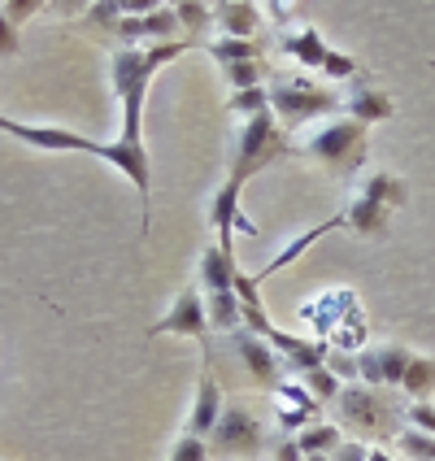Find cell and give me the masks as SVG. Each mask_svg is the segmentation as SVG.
Instances as JSON below:
<instances>
[{"mask_svg": "<svg viewBox=\"0 0 435 461\" xmlns=\"http://www.w3.org/2000/svg\"><path fill=\"white\" fill-rule=\"evenodd\" d=\"M179 26L183 23H179V9H175V5H157L153 14H140V18L122 9V18L113 23V35L122 40V49H140V44L153 49V44H175L170 35H175Z\"/></svg>", "mask_w": 435, "mask_h": 461, "instance_id": "obj_10", "label": "cell"}, {"mask_svg": "<svg viewBox=\"0 0 435 461\" xmlns=\"http://www.w3.org/2000/svg\"><path fill=\"white\" fill-rule=\"evenodd\" d=\"M344 113H349L353 122H361V127H370V122L392 118V113H396V104H392L387 92L370 87V83H358L353 92H344Z\"/></svg>", "mask_w": 435, "mask_h": 461, "instance_id": "obj_17", "label": "cell"}, {"mask_svg": "<svg viewBox=\"0 0 435 461\" xmlns=\"http://www.w3.org/2000/svg\"><path fill=\"white\" fill-rule=\"evenodd\" d=\"M431 387H435V357H413V366L405 370V384H401L405 401H427Z\"/></svg>", "mask_w": 435, "mask_h": 461, "instance_id": "obj_21", "label": "cell"}, {"mask_svg": "<svg viewBox=\"0 0 435 461\" xmlns=\"http://www.w3.org/2000/svg\"><path fill=\"white\" fill-rule=\"evenodd\" d=\"M335 109H344V96L313 83L305 75H275L270 78V113L279 118V127H305L313 118H331Z\"/></svg>", "mask_w": 435, "mask_h": 461, "instance_id": "obj_6", "label": "cell"}, {"mask_svg": "<svg viewBox=\"0 0 435 461\" xmlns=\"http://www.w3.org/2000/svg\"><path fill=\"white\" fill-rule=\"evenodd\" d=\"M227 344L235 348V353H240V357H244L249 375H253L261 387H270V392H275V387L283 384V370H287V361L275 353V344H270V339H261V335H253L249 327H240L235 335H227Z\"/></svg>", "mask_w": 435, "mask_h": 461, "instance_id": "obj_13", "label": "cell"}, {"mask_svg": "<svg viewBox=\"0 0 435 461\" xmlns=\"http://www.w3.org/2000/svg\"><path fill=\"white\" fill-rule=\"evenodd\" d=\"M275 436L266 431L261 413L249 401H227V410L218 418L213 436H209V457L213 461H261L270 457Z\"/></svg>", "mask_w": 435, "mask_h": 461, "instance_id": "obj_5", "label": "cell"}, {"mask_svg": "<svg viewBox=\"0 0 435 461\" xmlns=\"http://www.w3.org/2000/svg\"><path fill=\"white\" fill-rule=\"evenodd\" d=\"M331 461H370V448H366L361 439H344L331 453Z\"/></svg>", "mask_w": 435, "mask_h": 461, "instance_id": "obj_29", "label": "cell"}, {"mask_svg": "<svg viewBox=\"0 0 435 461\" xmlns=\"http://www.w3.org/2000/svg\"><path fill=\"white\" fill-rule=\"evenodd\" d=\"M0 127H5V135L23 140L31 149H49V153H92V157H101V161H109V166H118V170L135 183V192H140V235L153 230V161H149V157L131 153L127 144H101V140H87V135L66 131V127H23V122H14V118H0Z\"/></svg>", "mask_w": 435, "mask_h": 461, "instance_id": "obj_2", "label": "cell"}, {"mask_svg": "<svg viewBox=\"0 0 435 461\" xmlns=\"http://www.w3.org/2000/svg\"><path fill=\"white\" fill-rule=\"evenodd\" d=\"M196 49V40H175V44H153V49H118L109 57V78H113V96L122 104V140L131 153L149 157L144 149V101H149V83L157 70H166L175 57Z\"/></svg>", "mask_w": 435, "mask_h": 461, "instance_id": "obj_1", "label": "cell"}, {"mask_svg": "<svg viewBox=\"0 0 435 461\" xmlns=\"http://www.w3.org/2000/svg\"><path fill=\"white\" fill-rule=\"evenodd\" d=\"M175 9H179V23L192 31V40L205 49V35L213 31V5H201V0H196V5H175Z\"/></svg>", "mask_w": 435, "mask_h": 461, "instance_id": "obj_22", "label": "cell"}, {"mask_svg": "<svg viewBox=\"0 0 435 461\" xmlns=\"http://www.w3.org/2000/svg\"><path fill=\"white\" fill-rule=\"evenodd\" d=\"M166 461H213L209 457V439L187 436V431H183V436L175 439V448H170V457Z\"/></svg>", "mask_w": 435, "mask_h": 461, "instance_id": "obj_26", "label": "cell"}, {"mask_svg": "<svg viewBox=\"0 0 435 461\" xmlns=\"http://www.w3.org/2000/svg\"><path fill=\"white\" fill-rule=\"evenodd\" d=\"M266 9L249 5V0H227V5H213V26L222 31V40H257Z\"/></svg>", "mask_w": 435, "mask_h": 461, "instance_id": "obj_15", "label": "cell"}, {"mask_svg": "<svg viewBox=\"0 0 435 461\" xmlns=\"http://www.w3.org/2000/svg\"><path fill=\"white\" fill-rule=\"evenodd\" d=\"M301 153L313 157L318 166H327L340 179H353L361 166H366V153H370V140H366V127L353 122V118H331L318 135H309L301 144Z\"/></svg>", "mask_w": 435, "mask_h": 461, "instance_id": "obj_7", "label": "cell"}, {"mask_svg": "<svg viewBox=\"0 0 435 461\" xmlns=\"http://www.w3.org/2000/svg\"><path fill=\"white\" fill-rule=\"evenodd\" d=\"M227 410V401H222V387L213 379V370H201V387H196V401H192V418H187V436H201L209 439L213 436V427H218V418Z\"/></svg>", "mask_w": 435, "mask_h": 461, "instance_id": "obj_14", "label": "cell"}, {"mask_svg": "<svg viewBox=\"0 0 435 461\" xmlns=\"http://www.w3.org/2000/svg\"><path fill=\"white\" fill-rule=\"evenodd\" d=\"M301 149L296 140H287V131L279 127V118L266 109V113H257L249 118L240 135H235V144H231V166H227V187L231 192H244V183L253 179L257 170H266V166H275L283 157H292Z\"/></svg>", "mask_w": 435, "mask_h": 461, "instance_id": "obj_4", "label": "cell"}, {"mask_svg": "<svg viewBox=\"0 0 435 461\" xmlns=\"http://www.w3.org/2000/svg\"><path fill=\"white\" fill-rule=\"evenodd\" d=\"M401 453L410 461H435V436H427V431H413V427H405L401 431Z\"/></svg>", "mask_w": 435, "mask_h": 461, "instance_id": "obj_25", "label": "cell"}, {"mask_svg": "<svg viewBox=\"0 0 435 461\" xmlns=\"http://www.w3.org/2000/svg\"><path fill=\"white\" fill-rule=\"evenodd\" d=\"M270 109V87H249V92H235L227 101V113H240L244 122L257 118V113H266Z\"/></svg>", "mask_w": 435, "mask_h": 461, "instance_id": "obj_23", "label": "cell"}, {"mask_svg": "<svg viewBox=\"0 0 435 461\" xmlns=\"http://www.w3.org/2000/svg\"><path fill=\"white\" fill-rule=\"evenodd\" d=\"M270 396H275L279 431H287V436H301V431H309V427H318V422H322V401H318L301 379H283Z\"/></svg>", "mask_w": 435, "mask_h": 461, "instance_id": "obj_11", "label": "cell"}, {"mask_svg": "<svg viewBox=\"0 0 435 461\" xmlns=\"http://www.w3.org/2000/svg\"><path fill=\"white\" fill-rule=\"evenodd\" d=\"M279 52L296 57V61H305V66H327L335 49L322 44V35H318V26L313 23H292L287 31H279Z\"/></svg>", "mask_w": 435, "mask_h": 461, "instance_id": "obj_16", "label": "cell"}, {"mask_svg": "<svg viewBox=\"0 0 435 461\" xmlns=\"http://www.w3.org/2000/svg\"><path fill=\"white\" fill-rule=\"evenodd\" d=\"M358 357V384L370 387H401L405 384V370L413 366V353L401 344H379V348H361Z\"/></svg>", "mask_w": 435, "mask_h": 461, "instance_id": "obj_12", "label": "cell"}, {"mask_svg": "<svg viewBox=\"0 0 435 461\" xmlns=\"http://www.w3.org/2000/svg\"><path fill=\"white\" fill-rule=\"evenodd\" d=\"M410 427H413V431H427V436H435V410L427 405V401H410Z\"/></svg>", "mask_w": 435, "mask_h": 461, "instance_id": "obj_28", "label": "cell"}, {"mask_svg": "<svg viewBox=\"0 0 435 461\" xmlns=\"http://www.w3.org/2000/svg\"><path fill=\"white\" fill-rule=\"evenodd\" d=\"M335 227H349V218H344V209H340V213H331V218H327V222H318V227L313 230H305V235H296V240H292V244H283V253L275 257V261H270V266H261V270H257L253 279H257V287H261V283L270 279V275H279L283 266H292V261H296V257L305 253L309 244H318V240H322V235H327V230H335Z\"/></svg>", "mask_w": 435, "mask_h": 461, "instance_id": "obj_18", "label": "cell"}, {"mask_svg": "<svg viewBox=\"0 0 435 461\" xmlns=\"http://www.w3.org/2000/svg\"><path fill=\"white\" fill-rule=\"evenodd\" d=\"M296 444H301V453H305V457H331L335 448L344 444V436H340V422H318V427L301 431Z\"/></svg>", "mask_w": 435, "mask_h": 461, "instance_id": "obj_20", "label": "cell"}, {"mask_svg": "<svg viewBox=\"0 0 435 461\" xmlns=\"http://www.w3.org/2000/svg\"><path fill=\"white\" fill-rule=\"evenodd\" d=\"M305 461H331V457H305Z\"/></svg>", "mask_w": 435, "mask_h": 461, "instance_id": "obj_31", "label": "cell"}, {"mask_svg": "<svg viewBox=\"0 0 435 461\" xmlns=\"http://www.w3.org/2000/svg\"><path fill=\"white\" fill-rule=\"evenodd\" d=\"M266 461H305V453H301L296 436H287V431H275V444H270V457H266Z\"/></svg>", "mask_w": 435, "mask_h": 461, "instance_id": "obj_27", "label": "cell"}, {"mask_svg": "<svg viewBox=\"0 0 435 461\" xmlns=\"http://www.w3.org/2000/svg\"><path fill=\"white\" fill-rule=\"evenodd\" d=\"M335 422L340 431H353L379 444H396L401 431L410 427V401L401 387H370V384H344L340 401H335Z\"/></svg>", "mask_w": 435, "mask_h": 461, "instance_id": "obj_3", "label": "cell"}, {"mask_svg": "<svg viewBox=\"0 0 435 461\" xmlns=\"http://www.w3.org/2000/svg\"><path fill=\"white\" fill-rule=\"evenodd\" d=\"M370 461H392V457H387L384 448H370Z\"/></svg>", "mask_w": 435, "mask_h": 461, "instance_id": "obj_30", "label": "cell"}, {"mask_svg": "<svg viewBox=\"0 0 435 461\" xmlns=\"http://www.w3.org/2000/svg\"><path fill=\"white\" fill-rule=\"evenodd\" d=\"M205 52L222 70H231V66H244V61H261L266 40H213V44H205Z\"/></svg>", "mask_w": 435, "mask_h": 461, "instance_id": "obj_19", "label": "cell"}, {"mask_svg": "<svg viewBox=\"0 0 435 461\" xmlns=\"http://www.w3.org/2000/svg\"><path fill=\"white\" fill-rule=\"evenodd\" d=\"M301 384H305L309 392L322 401V405H335V401H340V392H344V384L335 379L327 366H322V370H309V375H301Z\"/></svg>", "mask_w": 435, "mask_h": 461, "instance_id": "obj_24", "label": "cell"}, {"mask_svg": "<svg viewBox=\"0 0 435 461\" xmlns=\"http://www.w3.org/2000/svg\"><path fill=\"white\" fill-rule=\"evenodd\" d=\"M213 322H209V305H205V292L201 287H183L175 309L149 327V335H187L205 348V366H213Z\"/></svg>", "mask_w": 435, "mask_h": 461, "instance_id": "obj_9", "label": "cell"}, {"mask_svg": "<svg viewBox=\"0 0 435 461\" xmlns=\"http://www.w3.org/2000/svg\"><path fill=\"white\" fill-rule=\"evenodd\" d=\"M405 179H396V175H370L366 183L353 187V201L344 209V218H349V227L358 230V235H384L387 222H392V209L405 205Z\"/></svg>", "mask_w": 435, "mask_h": 461, "instance_id": "obj_8", "label": "cell"}]
</instances>
